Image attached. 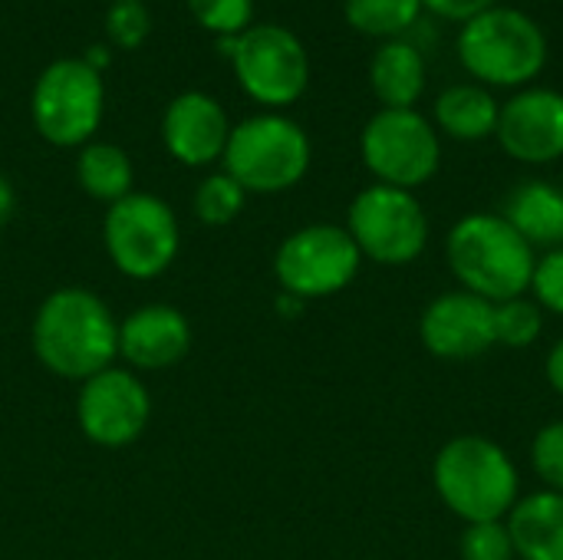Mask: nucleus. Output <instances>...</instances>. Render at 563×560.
Instances as JSON below:
<instances>
[{"label": "nucleus", "mask_w": 563, "mask_h": 560, "mask_svg": "<svg viewBox=\"0 0 563 560\" xmlns=\"http://www.w3.org/2000/svg\"><path fill=\"white\" fill-rule=\"evenodd\" d=\"M33 350L49 373L86 383L119 356V327L92 290L63 287L36 310Z\"/></svg>", "instance_id": "1"}, {"label": "nucleus", "mask_w": 563, "mask_h": 560, "mask_svg": "<svg viewBox=\"0 0 563 560\" xmlns=\"http://www.w3.org/2000/svg\"><path fill=\"white\" fill-rule=\"evenodd\" d=\"M445 257L459 284L488 300L505 304L531 290L534 248L501 215H465L445 238Z\"/></svg>", "instance_id": "2"}, {"label": "nucleus", "mask_w": 563, "mask_h": 560, "mask_svg": "<svg viewBox=\"0 0 563 560\" xmlns=\"http://www.w3.org/2000/svg\"><path fill=\"white\" fill-rule=\"evenodd\" d=\"M468 76L485 89H525L548 66V36L541 23L518 10L495 3L462 23L455 40Z\"/></svg>", "instance_id": "3"}, {"label": "nucleus", "mask_w": 563, "mask_h": 560, "mask_svg": "<svg viewBox=\"0 0 563 560\" xmlns=\"http://www.w3.org/2000/svg\"><path fill=\"white\" fill-rule=\"evenodd\" d=\"M432 479L445 508L468 525L501 521L518 505V469L511 455L485 436L445 442L435 455Z\"/></svg>", "instance_id": "4"}, {"label": "nucleus", "mask_w": 563, "mask_h": 560, "mask_svg": "<svg viewBox=\"0 0 563 560\" xmlns=\"http://www.w3.org/2000/svg\"><path fill=\"white\" fill-rule=\"evenodd\" d=\"M224 172L257 195H277L294 188L310 168L307 132L277 112L251 116L238 122L224 145Z\"/></svg>", "instance_id": "5"}, {"label": "nucleus", "mask_w": 563, "mask_h": 560, "mask_svg": "<svg viewBox=\"0 0 563 560\" xmlns=\"http://www.w3.org/2000/svg\"><path fill=\"white\" fill-rule=\"evenodd\" d=\"M102 109H106L102 73L92 69L82 56L53 59L36 76L30 96V116L46 142L59 149L86 145L102 122Z\"/></svg>", "instance_id": "6"}, {"label": "nucleus", "mask_w": 563, "mask_h": 560, "mask_svg": "<svg viewBox=\"0 0 563 560\" xmlns=\"http://www.w3.org/2000/svg\"><path fill=\"white\" fill-rule=\"evenodd\" d=\"M241 89L271 109H284L307 92L310 56L297 33L277 23L247 26L241 36H224Z\"/></svg>", "instance_id": "7"}, {"label": "nucleus", "mask_w": 563, "mask_h": 560, "mask_svg": "<svg viewBox=\"0 0 563 560\" xmlns=\"http://www.w3.org/2000/svg\"><path fill=\"white\" fill-rule=\"evenodd\" d=\"M360 155L379 185L412 191L439 172L442 142L419 109H379L363 125Z\"/></svg>", "instance_id": "8"}, {"label": "nucleus", "mask_w": 563, "mask_h": 560, "mask_svg": "<svg viewBox=\"0 0 563 560\" xmlns=\"http://www.w3.org/2000/svg\"><path fill=\"white\" fill-rule=\"evenodd\" d=\"M346 231L356 241L360 254L389 267L416 261L429 244V218L419 198L406 188L379 182L353 198Z\"/></svg>", "instance_id": "9"}, {"label": "nucleus", "mask_w": 563, "mask_h": 560, "mask_svg": "<svg viewBox=\"0 0 563 560\" xmlns=\"http://www.w3.org/2000/svg\"><path fill=\"white\" fill-rule=\"evenodd\" d=\"M106 251L112 264L132 281L158 277L178 254V218L175 211L145 191H132L109 205L106 215Z\"/></svg>", "instance_id": "10"}, {"label": "nucleus", "mask_w": 563, "mask_h": 560, "mask_svg": "<svg viewBox=\"0 0 563 560\" xmlns=\"http://www.w3.org/2000/svg\"><path fill=\"white\" fill-rule=\"evenodd\" d=\"M360 248L340 224H310L294 231L274 257V274L284 294L317 300L340 294L360 271Z\"/></svg>", "instance_id": "11"}, {"label": "nucleus", "mask_w": 563, "mask_h": 560, "mask_svg": "<svg viewBox=\"0 0 563 560\" xmlns=\"http://www.w3.org/2000/svg\"><path fill=\"white\" fill-rule=\"evenodd\" d=\"M76 416L89 442L106 449H122L145 432L152 416V399L139 376L109 366L82 383Z\"/></svg>", "instance_id": "12"}, {"label": "nucleus", "mask_w": 563, "mask_h": 560, "mask_svg": "<svg viewBox=\"0 0 563 560\" xmlns=\"http://www.w3.org/2000/svg\"><path fill=\"white\" fill-rule=\"evenodd\" d=\"M498 145L525 165H548L563 158V92L548 86H525L498 112Z\"/></svg>", "instance_id": "13"}, {"label": "nucleus", "mask_w": 563, "mask_h": 560, "mask_svg": "<svg viewBox=\"0 0 563 560\" xmlns=\"http://www.w3.org/2000/svg\"><path fill=\"white\" fill-rule=\"evenodd\" d=\"M422 347L439 360H472L495 347V304L452 290L435 297L419 320Z\"/></svg>", "instance_id": "14"}, {"label": "nucleus", "mask_w": 563, "mask_h": 560, "mask_svg": "<svg viewBox=\"0 0 563 560\" xmlns=\"http://www.w3.org/2000/svg\"><path fill=\"white\" fill-rule=\"evenodd\" d=\"M228 135H231L228 116H224L221 102L211 99L208 92L188 89V92L175 96L165 109L162 142H165L168 155L178 158L181 165H191V168L211 165L214 158L224 155Z\"/></svg>", "instance_id": "15"}, {"label": "nucleus", "mask_w": 563, "mask_h": 560, "mask_svg": "<svg viewBox=\"0 0 563 560\" xmlns=\"http://www.w3.org/2000/svg\"><path fill=\"white\" fill-rule=\"evenodd\" d=\"M191 347V327L181 310L165 304H148L119 323V356L135 370L175 366Z\"/></svg>", "instance_id": "16"}, {"label": "nucleus", "mask_w": 563, "mask_h": 560, "mask_svg": "<svg viewBox=\"0 0 563 560\" xmlns=\"http://www.w3.org/2000/svg\"><path fill=\"white\" fill-rule=\"evenodd\" d=\"M426 56L409 36L386 40L376 46L369 59V86L383 109H416V102L426 92Z\"/></svg>", "instance_id": "17"}, {"label": "nucleus", "mask_w": 563, "mask_h": 560, "mask_svg": "<svg viewBox=\"0 0 563 560\" xmlns=\"http://www.w3.org/2000/svg\"><path fill=\"white\" fill-rule=\"evenodd\" d=\"M508 535L521 560H563V495L534 492L508 515Z\"/></svg>", "instance_id": "18"}, {"label": "nucleus", "mask_w": 563, "mask_h": 560, "mask_svg": "<svg viewBox=\"0 0 563 560\" xmlns=\"http://www.w3.org/2000/svg\"><path fill=\"white\" fill-rule=\"evenodd\" d=\"M531 248H563V191L551 182H525L501 215Z\"/></svg>", "instance_id": "19"}, {"label": "nucleus", "mask_w": 563, "mask_h": 560, "mask_svg": "<svg viewBox=\"0 0 563 560\" xmlns=\"http://www.w3.org/2000/svg\"><path fill=\"white\" fill-rule=\"evenodd\" d=\"M501 102L478 83H455L435 96V125L459 142H482L498 129Z\"/></svg>", "instance_id": "20"}, {"label": "nucleus", "mask_w": 563, "mask_h": 560, "mask_svg": "<svg viewBox=\"0 0 563 560\" xmlns=\"http://www.w3.org/2000/svg\"><path fill=\"white\" fill-rule=\"evenodd\" d=\"M76 178L82 191L96 201H122L132 195V158L112 142H86L76 158Z\"/></svg>", "instance_id": "21"}, {"label": "nucleus", "mask_w": 563, "mask_h": 560, "mask_svg": "<svg viewBox=\"0 0 563 560\" xmlns=\"http://www.w3.org/2000/svg\"><path fill=\"white\" fill-rule=\"evenodd\" d=\"M422 0H343V17L346 23L376 40H399L406 36L419 17H422Z\"/></svg>", "instance_id": "22"}, {"label": "nucleus", "mask_w": 563, "mask_h": 560, "mask_svg": "<svg viewBox=\"0 0 563 560\" xmlns=\"http://www.w3.org/2000/svg\"><path fill=\"white\" fill-rule=\"evenodd\" d=\"M244 195L247 191L228 172L208 175L195 191V215L201 224H211V228L231 224L244 208Z\"/></svg>", "instance_id": "23"}, {"label": "nucleus", "mask_w": 563, "mask_h": 560, "mask_svg": "<svg viewBox=\"0 0 563 560\" xmlns=\"http://www.w3.org/2000/svg\"><path fill=\"white\" fill-rule=\"evenodd\" d=\"M544 330L541 307L534 300L515 297L505 304H495V343L511 350H528Z\"/></svg>", "instance_id": "24"}, {"label": "nucleus", "mask_w": 563, "mask_h": 560, "mask_svg": "<svg viewBox=\"0 0 563 560\" xmlns=\"http://www.w3.org/2000/svg\"><path fill=\"white\" fill-rule=\"evenodd\" d=\"M188 10L205 30L218 36H241L251 26L254 0H188Z\"/></svg>", "instance_id": "25"}, {"label": "nucleus", "mask_w": 563, "mask_h": 560, "mask_svg": "<svg viewBox=\"0 0 563 560\" xmlns=\"http://www.w3.org/2000/svg\"><path fill=\"white\" fill-rule=\"evenodd\" d=\"M106 33L115 46L135 50L152 33V17L142 0H112V10L106 13Z\"/></svg>", "instance_id": "26"}, {"label": "nucleus", "mask_w": 563, "mask_h": 560, "mask_svg": "<svg viewBox=\"0 0 563 560\" xmlns=\"http://www.w3.org/2000/svg\"><path fill=\"white\" fill-rule=\"evenodd\" d=\"M462 560H515L508 525L501 521L468 525L462 535Z\"/></svg>", "instance_id": "27"}, {"label": "nucleus", "mask_w": 563, "mask_h": 560, "mask_svg": "<svg viewBox=\"0 0 563 560\" xmlns=\"http://www.w3.org/2000/svg\"><path fill=\"white\" fill-rule=\"evenodd\" d=\"M531 465L551 492L563 495V422H548L531 446Z\"/></svg>", "instance_id": "28"}, {"label": "nucleus", "mask_w": 563, "mask_h": 560, "mask_svg": "<svg viewBox=\"0 0 563 560\" xmlns=\"http://www.w3.org/2000/svg\"><path fill=\"white\" fill-rule=\"evenodd\" d=\"M531 290H534V304L561 314L563 317V248L548 251L538 264H534V277H531Z\"/></svg>", "instance_id": "29"}, {"label": "nucleus", "mask_w": 563, "mask_h": 560, "mask_svg": "<svg viewBox=\"0 0 563 560\" xmlns=\"http://www.w3.org/2000/svg\"><path fill=\"white\" fill-rule=\"evenodd\" d=\"M498 0H422V7L429 13H435L439 20H449V23H468L472 17L485 13L488 7H495Z\"/></svg>", "instance_id": "30"}, {"label": "nucleus", "mask_w": 563, "mask_h": 560, "mask_svg": "<svg viewBox=\"0 0 563 560\" xmlns=\"http://www.w3.org/2000/svg\"><path fill=\"white\" fill-rule=\"evenodd\" d=\"M548 383L563 396V337L548 353Z\"/></svg>", "instance_id": "31"}, {"label": "nucleus", "mask_w": 563, "mask_h": 560, "mask_svg": "<svg viewBox=\"0 0 563 560\" xmlns=\"http://www.w3.org/2000/svg\"><path fill=\"white\" fill-rule=\"evenodd\" d=\"M13 208H16L13 185L7 182V175H0V224H7V221L13 218Z\"/></svg>", "instance_id": "32"}, {"label": "nucleus", "mask_w": 563, "mask_h": 560, "mask_svg": "<svg viewBox=\"0 0 563 560\" xmlns=\"http://www.w3.org/2000/svg\"><path fill=\"white\" fill-rule=\"evenodd\" d=\"M82 59H86L92 69H99V73H102V69H106V63H109V50H106V46H89Z\"/></svg>", "instance_id": "33"}, {"label": "nucleus", "mask_w": 563, "mask_h": 560, "mask_svg": "<svg viewBox=\"0 0 563 560\" xmlns=\"http://www.w3.org/2000/svg\"><path fill=\"white\" fill-rule=\"evenodd\" d=\"M300 307H303V300L294 297V294H280V300H277V310H280V314H297Z\"/></svg>", "instance_id": "34"}]
</instances>
